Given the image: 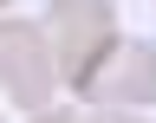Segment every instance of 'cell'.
<instances>
[{"instance_id":"obj_1","label":"cell","mask_w":156,"mask_h":123,"mask_svg":"<svg viewBox=\"0 0 156 123\" xmlns=\"http://www.w3.org/2000/svg\"><path fill=\"white\" fill-rule=\"evenodd\" d=\"M39 26H46V46L58 58V84L78 91L91 78V65L104 58V46L117 39V7L111 0H52Z\"/></svg>"},{"instance_id":"obj_4","label":"cell","mask_w":156,"mask_h":123,"mask_svg":"<svg viewBox=\"0 0 156 123\" xmlns=\"http://www.w3.org/2000/svg\"><path fill=\"white\" fill-rule=\"evenodd\" d=\"M26 123H85V117H78V110H65V104H46V110H33Z\"/></svg>"},{"instance_id":"obj_5","label":"cell","mask_w":156,"mask_h":123,"mask_svg":"<svg viewBox=\"0 0 156 123\" xmlns=\"http://www.w3.org/2000/svg\"><path fill=\"white\" fill-rule=\"evenodd\" d=\"M85 123H143L136 110H98V117H85Z\"/></svg>"},{"instance_id":"obj_2","label":"cell","mask_w":156,"mask_h":123,"mask_svg":"<svg viewBox=\"0 0 156 123\" xmlns=\"http://www.w3.org/2000/svg\"><path fill=\"white\" fill-rule=\"evenodd\" d=\"M78 97L98 104V110H143V104H156V46L117 32L104 46V58L91 65V78L78 84Z\"/></svg>"},{"instance_id":"obj_3","label":"cell","mask_w":156,"mask_h":123,"mask_svg":"<svg viewBox=\"0 0 156 123\" xmlns=\"http://www.w3.org/2000/svg\"><path fill=\"white\" fill-rule=\"evenodd\" d=\"M0 84L20 110H46L58 91V58L46 46V26L33 19H0Z\"/></svg>"},{"instance_id":"obj_6","label":"cell","mask_w":156,"mask_h":123,"mask_svg":"<svg viewBox=\"0 0 156 123\" xmlns=\"http://www.w3.org/2000/svg\"><path fill=\"white\" fill-rule=\"evenodd\" d=\"M0 13H7V0H0Z\"/></svg>"}]
</instances>
